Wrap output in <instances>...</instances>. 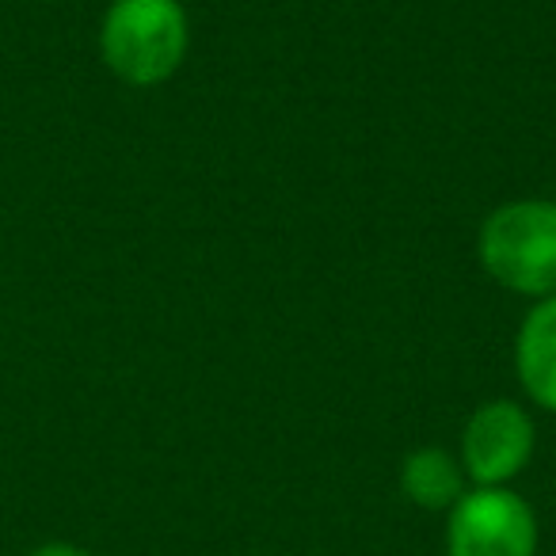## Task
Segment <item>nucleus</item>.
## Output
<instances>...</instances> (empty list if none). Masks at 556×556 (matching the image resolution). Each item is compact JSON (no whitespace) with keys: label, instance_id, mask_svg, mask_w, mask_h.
<instances>
[{"label":"nucleus","instance_id":"nucleus-1","mask_svg":"<svg viewBox=\"0 0 556 556\" xmlns=\"http://www.w3.org/2000/svg\"><path fill=\"white\" fill-rule=\"evenodd\" d=\"M191 27L179 0H111L100 24L103 65L134 88H156L184 65Z\"/></svg>","mask_w":556,"mask_h":556},{"label":"nucleus","instance_id":"nucleus-2","mask_svg":"<svg viewBox=\"0 0 556 556\" xmlns=\"http://www.w3.org/2000/svg\"><path fill=\"white\" fill-rule=\"evenodd\" d=\"M480 267L492 282L522 298L556 294V202L515 199L484 217L477 237Z\"/></svg>","mask_w":556,"mask_h":556},{"label":"nucleus","instance_id":"nucleus-3","mask_svg":"<svg viewBox=\"0 0 556 556\" xmlns=\"http://www.w3.org/2000/svg\"><path fill=\"white\" fill-rule=\"evenodd\" d=\"M446 556H538V515L510 484H469L450 507Z\"/></svg>","mask_w":556,"mask_h":556},{"label":"nucleus","instance_id":"nucleus-4","mask_svg":"<svg viewBox=\"0 0 556 556\" xmlns=\"http://www.w3.org/2000/svg\"><path fill=\"white\" fill-rule=\"evenodd\" d=\"M533 446H538V424L526 404L484 401L465 419L457 462L472 488H500L530 465Z\"/></svg>","mask_w":556,"mask_h":556},{"label":"nucleus","instance_id":"nucleus-5","mask_svg":"<svg viewBox=\"0 0 556 556\" xmlns=\"http://www.w3.org/2000/svg\"><path fill=\"white\" fill-rule=\"evenodd\" d=\"M515 374L526 401L556 416V294L533 302L518 325Z\"/></svg>","mask_w":556,"mask_h":556},{"label":"nucleus","instance_id":"nucleus-6","mask_svg":"<svg viewBox=\"0 0 556 556\" xmlns=\"http://www.w3.org/2000/svg\"><path fill=\"white\" fill-rule=\"evenodd\" d=\"M401 492L424 510H450L469 492V477L457 454L442 446H419L401 465Z\"/></svg>","mask_w":556,"mask_h":556},{"label":"nucleus","instance_id":"nucleus-7","mask_svg":"<svg viewBox=\"0 0 556 556\" xmlns=\"http://www.w3.org/2000/svg\"><path fill=\"white\" fill-rule=\"evenodd\" d=\"M27 556H92V553L80 548V545H73V541H47V545H39Z\"/></svg>","mask_w":556,"mask_h":556}]
</instances>
